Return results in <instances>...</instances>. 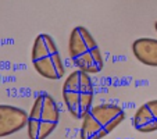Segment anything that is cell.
I'll list each match as a JSON object with an SVG mask.
<instances>
[{
    "label": "cell",
    "instance_id": "obj_2",
    "mask_svg": "<svg viewBox=\"0 0 157 139\" xmlns=\"http://www.w3.org/2000/svg\"><path fill=\"white\" fill-rule=\"evenodd\" d=\"M95 88L89 74L75 70L65 78L63 83V100L74 118L82 120L92 109Z\"/></svg>",
    "mask_w": 157,
    "mask_h": 139
},
{
    "label": "cell",
    "instance_id": "obj_3",
    "mask_svg": "<svg viewBox=\"0 0 157 139\" xmlns=\"http://www.w3.org/2000/svg\"><path fill=\"white\" fill-rule=\"evenodd\" d=\"M125 120V111L117 104L93 106L82 118L81 139H103Z\"/></svg>",
    "mask_w": 157,
    "mask_h": 139
},
{
    "label": "cell",
    "instance_id": "obj_4",
    "mask_svg": "<svg viewBox=\"0 0 157 139\" xmlns=\"http://www.w3.org/2000/svg\"><path fill=\"white\" fill-rule=\"evenodd\" d=\"M60 121V106L49 93H39L28 114L29 139H46L53 133Z\"/></svg>",
    "mask_w": 157,
    "mask_h": 139
},
{
    "label": "cell",
    "instance_id": "obj_6",
    "mask_svg": "<svg viewBox=\"0 0 157 139\" xmlns=\"http://www.w3.org/2000/svg\"><path fill=\"white\" fill-rule=\"evenodd\" d=\"M28 124V113L10 104H0V138L13 135Z\"/></svg>",
    "mask_w": 157,
    "mask_h": 139
},
{
    "label": "cell",
    "instance_id": "obj_5",
    "mask_svg": "<svg viewBox=\"0 0 157 139\" xmlns=\"http://www.w3.org/2000/svg\"><path fill=\"white\" fill-rule=\"evenodd\" d=\"M32 65L40 77L46 79H61L65 74V67L60 56L54 39L48 33L36 36L31 53Z\"/></svg>",
    "mask_w": 157,
    "mask_h": 139
},
{
    "label": "cell",
    "instance_id": "obj_8",
    "mask_svg": "<svg viewBox=\"0 0 157 139\" xmlns=\"http://www.w3.org/2000/svg\"><path fill=\"white\" fill-rule=\"evenodd\" d=\"M132 53L142 64L149 65V67H157V39H136L132 43Z\"/></svg>",
    "mask_w": 157,
    "mask_h": 139
},
{
    "label": "cell",
    "instance_id": "obj_9",
    "mask_svg": "<svg viewBox=\"0 0 157 139\" xmlns=\"http://www.w3.org/2000/svg\"><path fill=\"white\" fill-rule=\"evenodd\" d=\"M154 28H156V32H157V21L154 22Z\"/></svg>",
    "mask_w": 157,
    "mask_h": 139
},
{
    "label": "cell",
    "instance_id": "obj_7",
    "mask_svg": "<svg viewBox=\"0 0 157 139\" xmlns=\"http://www.w3.org/2000/svg\"><path fill=\"white\" fill-rule=\"evenodd\" d=\"M132 127L142 133L157 131V100L143 103L132 117Z\"/></svg>",
    "mask_w": 157,
    "mask_h": 139
},
{
    "label": "cell",
    "instance_id": "obj_1",
    "mask_svg": "<svg viewBox=\"0 0 157 139\" xmlns=\"http://www.w3.org/2000/svg\"><path fill=\"white\" fill-rule=\"evenodd\" d=\"M68 52L77 70L86 74H98L103 70L104 60L92 33L85 27H75L70 35Z\"/></svg>",
    "mask_w": 157,
    "mask_h": 139
}]
</instances>
